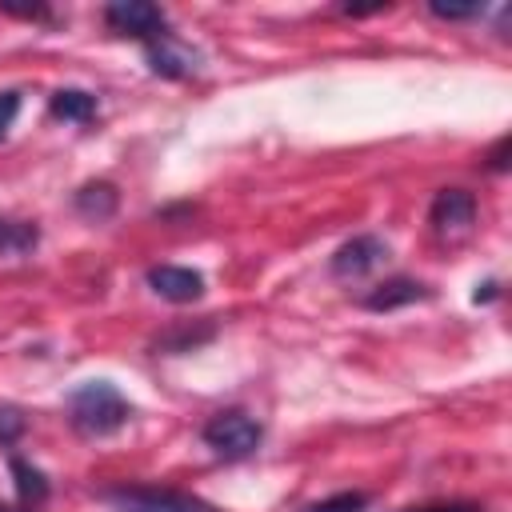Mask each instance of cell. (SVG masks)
I'll return each mask as SVG.
<instances>
[{"mask_svg": "<svg viewBox=\"0 0 512 512\" xmlns=\"http://www.w3.org/2000/svg\"><path fill=\"white\" fill-rule=\"evenodd\" d=\"M132 408L112 380H84L68 396V420L80 436H112L128 424Z\"/></svg>", "mask_w": 512, "mask_h": 512, "instance_id": "1", "label": "cell"}, {"mask_svg": "<svg viewBox=\"0 0 512 512\" xmlns=\"http://www.w3.org/2000/svg\"><path fill=\"white\" fill-rule=\"evenodd\" d=\"M200 436H204V444H208L220 460H244V456H252V452L260 448L264 428H260L248 412L228 408V412H216V416L204 424Z\"/></svg>", "mask_w": 512, "mask_h": 512, "instance_id": "2", "label": "cell"}, {"mask_svg": "<svg viewBox=\"0 0 512 512\" xmlns=\"http://www.w3.org/2000/svg\"><path fill=\"white\" fill-rule=\"evenodd\" d=\"M104 500L116 512H216L208 500L172 488H112L104 492Z\"/></svg>", "mask_w": 512, "mask_h": 512, "instance_id": "3", "label": "cell"}, {"mask_svg": "<svg viewBox=\"0 0 512 512\" xmlns=\"http://www.w3.org/2000/svg\"><path fill=\"white\" fill-rule=\"evenodd\" d=\"M104 24L116 36H132V40H144V44L168 36V16L148 0H116V4H108L104 8Z\"/></svg>", "mask_w": 512, "mask_h": 512, "instance_id": "4", "label": "cell"}, {"mask_svg": "<svg viewBox=\"0 0 512 512\" xmlns=\"http://www.w3.org/2000/svg\"><path fill=\"white\" fill-rule=\"evenodd\" d=\"M388 260V244L380 236H352L348 244H340L332 252V276L336 280H360L368 272H376Z\"/></svg>", "mask_w": 512, "mask_h": 512, "instance_id": "5", "label": "cell"}, {"mask_svg": "<svg viewBox=\"0 0 512 512\" xmlns=\"http://www.w3.org/2000/svg\"><path fill=\"white\" fill-rule=\"evenodd\" d=\"M428 220L440 236H456V232H468L472 220H476V200L472 192L464 188H440L432 208H428Z\"/></svg>", "mask_w": 512, "mask_h": 512, "instance_id": "6", "label": "cell"}, {"mask_svg": "<svg viewBox=\"0 0 512 512\" xmlns=\"http://www.w3.org/2000/svg\"><path fill=\"white\" fill-rule=\"evenodd\" d=\"M148 288L172 304H192L204 292V276L196 268H180V264H160L148 268Z\"/></svg>", "mask_w": 512, "mask_h": 512, "instance_id": "7", "label": "cell"}, {"mask_svg": "<svg viewBox=\"0 0 512 512\" xmlns=\"http://www.w3.org/2000/svg\"><path fill=\"white\" fill-rule=\"evenodd\" d=\"M144 48H148L152 72H156V76H168V80H184V76H192L196 64H200V56H196L188 44H180L172 32L160 36V40H152V44H144Z\"/></svg>", "mask_w": 512, "mask_h": 512, "instance_id": "8", "label": "cell"}, {"mask_svg": "<svg viewBox=\"0 0 512 512\" xmlns=\"http://www.w3.org/2000/svg\"><path fill=\"white\" fill-rule=\"evenodd\" d=\"M412 300H428V288L416 284V280H408V276L384 280V284H376V288L364 296V304H368L372 312H392V308H404V304H412Z\"/></svg>", "mask_w": 512, "mask_h": 512, "instance_id": "9", "label": "cell"}, {"mask_svg": "<svg viewBox=\"0 0 512 512\" xmlns=\"http://www.w3.org/2000/svg\"><path fill=\"white\" fill-rule=\"evenodd\" d=\"M52 116L56 120H68V124H88L96 116V96L92 92H80V88H60L52 96Z\"/></svg>", "mask_w": 512, "mask_h": 512, "instance_id": "10", "label": "cell"}, {"mask_svg": "<svg viewBox=\"0 0 512 512\" xmlns=\"http://www.w3.org/2000/svg\"><path fill=\"white\" fill-rule=\"evenodd\" d=\"M76 212L88 216V220H108L116 212V188L112 184H84L76 192Z\"/></svg>", "mask_w": 512, "mask_h": 512, "instance_id": "11", "label": "cell"}, {"mask_svg": "<svg viewBox=\"0 0 512 512\" xmlns=\"http://www.w3.org/2000/svg\"><path fill=\"white\" fill-rule=\"evenodd\" d=\"M36 240H40L36 224L0 216V256H24V252H32V248H36Z\"/></svg>", "mask_w": 512, "mask_h": 512, "instance_id": "12", "label": "cell"}, {"mask_svg": "<svg viewBox=\"0 0 512 512\" xmlns=\"http://www.w3.org/2000/svg\"><path fill=\"white\" fill-rule=\"evenodd\" d=\"M8 468H12V476H16V492H20V500L40 504V500L48 496V480H44L40 468H32V464L20 460V456H8Z\"/></svg>", "mask_w": 512, "mask_h": 512, "instance_id": "13", "label": "cell"}, {"mask_svg": "<svg viewBox=\"0 0 512 512\" xmlns=\"http://www.w3.org/2000/svg\"><path fill=\"white\" fill-rule=\"evenodd\" d=\"M364 504H368L364 492H340V496H328V500H320L304 512H364Z\"/></svg>", "mask_w": 512, "mask_h": 512, "instance_id": "14", "label": "cell"}, {"mask_svg": "<svg viewBox=\"0 0 512 512\" xmlns=\"http://www.w3.org/2000/svg\"><path fill=\"white\" fill-rule=\"evenodd\" d=\"M20 436H24V416L4 404V408H0V448H12Z\"/></svg>", "mask_w": 512, "mask_h": 512, "instance_id": "15", "label": "cell"}, {"mask_svg": "<svg viewBox=\"0 0 512 512\" xmlns=\"http://www.w3.org/2000/svg\"><path fill=\"white\" fill-rule=\"evenodd\" d=\"M16 112H20V92H0V140L8 136Z\"/></svg>", "mask_w": 512, "mask_h": 512, "instance_id": "16", "label": "cell"}, {"mask_svg": "<svg viewBox=\"0 0 512 512\" xmlns=\"http://www.w3.org/2000/svg\"><path fill=\"white\" fill-rule=\"evenodd\" d=\"M432 12L440 20H468V16H480L484 8L480 4H432Z\"/></svg>", "mask_w": 512, "mask_h": 512, "instance_id": "17", "label": "cell"}, {"mask_svg": "<svg viewBox=\"0 0 512 512\" xmlns=\"http://www.w3.org/2000/svg\"><path fill=\"white\" fill-rule=\"evenodd\" d=\"M408 512H480L476 504H428V508H408Z\"/></svg>", "mask_w": 512, "mask_h": 512, "instance_id": "18", "label": "cell"}, {"mask_svg": "<svg viewBox=\"0 0 512 512\" xmlns=\"http://www.w3.org/2000/svg\"><path fill=\"white\" fill-rule=\"evenodd\" d=\"M504 156H508V140H496V148H492V156H488L496 172H504V168H508V160H504Z\"/></svg>", "mask_w": 512, "mask_h": 512, "instance_id": "19", "label": "cell"}, {"mask_svg": "<svg viewBox=\"0 0 512 512\" xmlns=\"http://www.w3.org/2000/svg\"><path fill=\"white\" fill-rule=\"evenodd\" d=\"M0 512H20V508H4V504H0Z\"/></svg>", "mask_w": 512, "mask_h": 512, "instance_id": "20", "label": "cell"}]
</instances>
